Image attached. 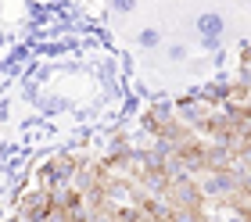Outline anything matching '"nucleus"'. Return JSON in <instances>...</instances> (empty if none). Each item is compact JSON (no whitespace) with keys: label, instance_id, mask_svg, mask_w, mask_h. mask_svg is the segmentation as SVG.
I'll return each instance as SVG.
<instances>
[{"label":"nucleus","instance_id":"1","mask_svg":"<svg viewBox=\"0 0 251 222\" xmlns=\"http://www.w3.org/2000/svg\"><path fill=\"white\" fill-rule=\"evenodd\" d=\"M140 7H144V0H108V18L115 25V32H129L144 18Z\"/></svg>","mask_w":251,"mask_h":222}]
</instances>
